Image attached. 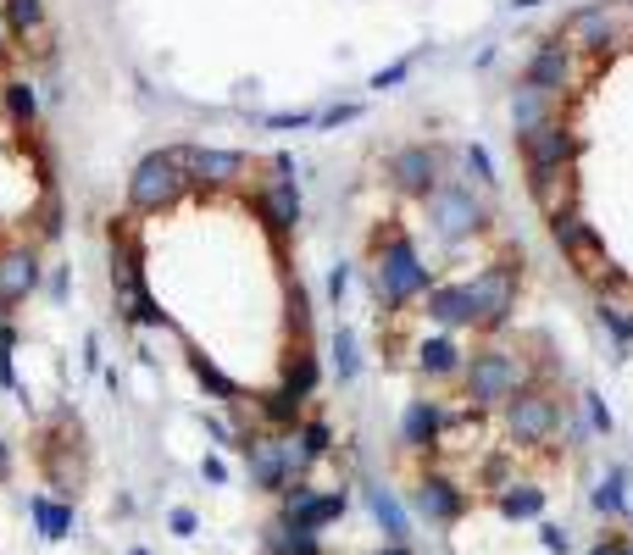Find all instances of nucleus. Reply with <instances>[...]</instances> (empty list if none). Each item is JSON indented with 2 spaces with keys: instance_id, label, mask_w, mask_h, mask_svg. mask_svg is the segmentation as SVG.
Here are the masks:
<instances>
[{
  "instance_id": "1",
  "label": "nucleus",
  "mask_w": 633,
  "mask_h": 555,
  "mask_svg": "<svg viewBox=\"0 0 633 555\" xmlns=\"http://www.w3.org/2000/svg\"><path fill=\"white\" fill-rule=\"evenodd\" d=\"M184 195H189L184 145H156L134 162V173H128V212L134 217H167Z\"/></svg>"
},
{
  "instance_id": "2",
  "label": "nucleus",
  "mask_w": 633,
  "mask_h": 555,
  "mask_svg": "<svg viewBox=\"0 0 633 555\" xmlns=\"http://www.w3.org/2000/svg\"><path fill=\"white\" fill-rule=\"evenodd\" d=\"M373 289H378V300L390 311H401V306H412L417 295L434 289V273L423 267V256H417V245L406 234H390L378 245V256H373Z\"/></svg>"
},
{
  "instance_id": "3",
  "label": "nucleus",
  "mask_w": 633,
  "mask_h": 555,
  "mask_svg": "<svg viewBox=\"0 0 633 555\" xmlns=\"http://www.w3.org/2000/svg\"><path fill=\"white\" fill-rule=\"evenodd\" d=\"M239 450H245V466H250V483L261 489V494H283L289 483H300L311 466H305V455H300V444H294V433H261V439H239Z\"/></svg>"
},
{
  "instance_id": "4",
  "label": "nucleus",
  "mask_w": 633,
  "mask_h": 555,
  "mask_svg": "<svg viewBox=\"0 0 633 555\" xmlns=\"http://www.w3.org/2000/svg\"><path fill=\"white\" fill-rule=\"evenodd\" d=\"M461 383H467V400H473V411H484V405H506L517 389H522V361L511 356V350H473L467 356V367H461Z\"/></svg>"
},
{
  "instance_id": "5",
  "label": "nucleus",
  "mask_w": 633,
  "mask_h": 555,
  "mask_svg": "<svg viewBox=\"0 0 633 555\" xmlns=\"http://www.w3.org/2000/svg\"><path fill=\"white\" fill-rule=\"evenodd\" d=\"M428 223H434V234H439L445 245H461L467 234H478V228L489 223V212H484L478 189H467V184L445 178V184L428 195Z\"/></svg>"
},
{
  "instance_id": "6",
  "label": "nucleus",
  "mask_w": 633,
  "mask_h": 555,
  "mask_svg": "<svg viewBox=\"0 0 633 555\" xmlns=\"http://www.w3.org/2000/svg\"><path fill=\"white\" fill-rule=\"evenodd\" d=\"M45 289V261L34 245H0V322H7L23 300H34Z\"/></svg>"
},
{
  "instance_id": "7",
  "label": "nucleus",
  "mask_w": 633,
  "mask_h": 555,
  "mask_svg": "<svg viewBox=\"0 0 633 555\" xmlns=\"http://www.w3.org/2000/svg\"><path fill=\"white\" fill-rule=\"evenodd\" d=\"M340 516H345V489H311V483L300 477V483H289V489L278 494V522H289V527L323 533V527L340 522Z\"/></svg>"
},
{
  "instance_id": "8",
  "label": "nucleus",
  "mask_w": 633,
  "mask_h": 555,
  "mask_svg": "<svg viewBox=\"0 0 633 555\" xmlns=\"http://www.w3.org/2000/svg\"><path fill=\"white\" fill-rule=\"evenodd\" d=\"M184 167H189V189L222 195V189H239L245 184L250 156L245 151H217V145H184Z\"/></svg>"
},
{
  "instance_id": "9",
  "label": "nucleus",
  "mask_w": 633,
  "mask_h": 555,
  "mask_svg": "<svg viewBox=\"0 0 633 555\" xmlns=\"http://www.w3.org/2000/svg\"><path fill=\"white\" fill-rule=\"evenodd\" d=\"M467 289H473V306H478V328H506V317L517 311V267L495 261L478 278H467Z\"/></svg>"
},
{
  "instance_id": "10",
  "label": "nucleus",
  "mask_w": 633,
  "mask_h": 555,
  "mask_svg": "<svg viewBox=\"0 0 633 555\" xmlns=\"http://www.w3.org/2000/svg\"><path fill=\"white\" fill-rule=\"evenodd\" d=\"M390 184H395L401 195H412V201H428V195L445 184L439 151H434V145H401V151L390 156Z\"/></svg>"
},
{
  "instance_id": "11",
  "label": "nucleus",
  "mask_w": 633,
  "mask_h": 555,
  "mask_svg": "<svg viewBox=\"0 0 633 555\" xmlns=\"http://www.w3.org/2000/svg\"><path fill=\"white\" fill-rule=\"evenodd\" d=\"M556 422H561V405L544 389H517L506 400V428H511L517 444H544L556 433Z\"/></svg>"
},
{
  "instance_id": "12",
  "label": "nucleus",
  "mask_w": 633,
  "mask_h": 555,
  "mask_svg": "<svg viewBox=\"0 0 633 555\" xmlns=\"http://www.w3.org/2000/svg\"><path fill=\"white\" fill-rule=\"evenodd\" d=\"M250 212L256 223L272 234V239H289L300 228V184L294 178H267L256 195H250Z\"/></svg>"
},
{
  "instance_id": "13",
  "label": "nucleus",
  "mask_w": 633,
  "mask_h": 555,
  "mask_svg": "<svg viewBox=\"0 0 633 555\" xmlns=\"http://www.w3.org/2000/svg\"><path fill=\"white\" fill-rule=\"evenodd\" d=\"M517 151L528 167H550V173H567V162L578 156V140L567 134V123H544V129H528L517 134Z\"/></svg>"
},
{
  "instance_id": "14",
  "label": "nucleus",
  "mask_w": 633,
  "mask_h": 555,
  "mask_svg": "<svg viewBox=\"0 0 633 555\" xmlns=\"http://www.w3.org/2000/svg\"><path fill=\"white\" fill-rule=\"evenodd\" d=\"M522 84L528 90H539V95H567V84H572V51L567 45H556V40H544L533 56H528V68H522Z\"/></svg>"
},
{
  "instance_id": "15",
  "label": "nucleus",
  "mask_w": 633,
  "mask_h": 555,
  "mask_svg": "<svg viewBox=\"0 0 633 555\" xmlns=\"http://www.w3.org/2000/svg\"><path fill=\"white\" fill-rule=\"evenodd\" d=\"M412 505H417L434 527H450V522H461V516H467V489H456L450 477L428 472V477L412 489Z\"/></svg>"
},
{
  "instance_id": "16",
  "label": "nucleus",
  "mask_w": 633,
  "mask_h": 555,
  "mask_svg": "<svg viewBox=\"0 0 633 555\" xmlns=\"http://www.w3.org/2000/svg\"><path fill=\"white\" fill-rule=\"evenodd\" d=\"M423 311H428V322H439L445 333L478 328V306H473V289H467V284H434V289L423 295Z\"/></svg>"
},
{
  "instance_id": "17",
  "label": "nucleus",
  "mask_w": 633,
  "mask_h": 555,
  "mask_svg": "<svg viewBox=\"0 0 633 555\" xmlns=\"http://www.w3.org/2000/svg\"><path fill=\"white\" fill-rule=\"evenodd\" d=\"M112 289H117V311L134 300V289H145V250L123 228H112Z\"/></svg>"
},
{
  "instance_id": "18",
  "label": "nucleus",
  "mask_w": 633,
  "mask_h": 555,
  "mask_svg": "<svg viewBox=\"0 0 633 555\" xmlns=\"http://www.w3.org/2000/svg\"><path fill=\"white\" fill-rule=\"evenodd\" d=\"M550 239H556L561 256H594V250H600V234L583 223L578 206H556V212H550Z\"/></svg>"
},
{
  "instance_id": "19",
  "label": "nucleus",
  "mask_w": 633,
  "mask_h": 555,
  "mask_svg": "<svg viewBox=\"0 0 633 555\" xmlns=\"http://www.w3.org/2000/svg\"><path fill=\"white\" fill-rule=\"evenodd\" d=\"M445 411L434 405V400H412L406 411H401V444L406 450H434V439L445 433Z\"/></svg>"
},
{
  "instance_id": "20",
  "label": "nucleus",
  "mask_w": 633,
  "mask_h": 555,
  "mask_svg": "<svg viewBox=\"0 0 633 555\" xmlns=\"http://www.w3.org/2000/svg\"><path fill=\"white\" fill-rule=\"evenodd\" d=\"M29 516H34V533H40L45 544H62V538H73V527H79L73 500H56V494H34V500H29Z\"/></svg>"
},
{
  "instance_id": "21",
  "label": "nucleus",
  "mask_w": 633,
  "mask_h": 555,
  "mask_svg": "<svg viewBox=\"0 0 633 555\" xmlns=\"http://www.w3.org/2000/svg\"><path fill=\"white\" fill-rule=\"evenodd\" d=\"M567 34H572V45H589V51H611V45L622 40V29H616V18H611L605 7H583V12H572Z\"/></svg>"
},
{
  "instance_id": "22",
  "label": "nucleus",
  "mask_w": 633,
  "mask_h": 555,
  "mask_svg": "<svg viewBox=\"0 0 633 555\" xmlns=\"http://www.w3.org/2000/svg\"><path fill=\"white\" fill-rule=\"evenodd\" d=\"M45 23H51V12H45V0H0V29H7V40H40L45 34Z\"/></svg>"
},
{
  "instance_id": "23",
  "label": "nucleus",
  "mask_w": 633,
  "mask_h": 555,
  "mask_svg": "<svg viewBox=\"0 0 633 555\" xmlns=\"http://www.w3.org/2000/svg\"><path fill=\"white\" fill-rule=\"evenodd\" d=\"M0 117L29 134L40 123V90L29 79H0Z\"/></svg>"
},
{
  "instance_id": "24",
  "label": "nucleus",
  "mask_w": 633,
  "mask_h": 555,
  "mask_svg": "<svg viewBox=\"0 0 633 555\" xmlns=\"http://www.w3.org/2000/svg\"><path fill=\"white\" fill-rule=\"evenodd\" d=\"M256 417L267 422V433H300L305 400H294L289 389H267V394H256Z\"/></svg>"
},
{
  "instance_id": "25",
  "label": "nucleus",
  "mask_w": 633,
  "mask_h": 555,
  "mask_svg": "<svg viewBox=\"0 0 633 555\" xmlns=\"http://www.w3.org/2000/svg\"><path fill=\"white\" fill-rule=\"evenodd\" d=\"M367 511H373V522L384 527L390 544H406V538H412V516H406V505H401L384 483H367Z\"/></svg>"
},
{
  "instance_id": "26",
  "label": "nucleus",
  "mask_w": 633,
  "mask_h": 555,
  "mask_svg": "<svg viewBox=\"0 0 633 555\" xmlns=\"http://www.w3.org/2000/svg\"><path fill=\"white\" fill-rule=\"evenodd\" d=\"M316 383H323V367H316V356H311L305 345H294V350L283 356L278 389H289L294 400H311V394H316Z\"/></svg>"
},
{
  "instance_id": "27",
  "label": "nucleus",
  "mask_w": 633,
  "mask_h": 555,
  "mask_svg": "<svg viewBox=\"0 0 633 555\" xmlns=\"http://www.w3.org/2000/svg\"><path fill=\"white\" fill-rule=\"evenodd\" d=\"M417 367H423V378H456L467 367V356H461V345L450 333H434V339L417 345Z\"/></svg>"
},
{
  "instance_id": "28",
  "label": "nucleus",
  "mask_w": 633,
  "mask_h": 555,
  "mask_svg": "<svg viewBox=\"0 0 633 555\" xmlns=\"http://www.w3.org/2000/svg\"><path fill=\"white\" fill-rule=\"evenodd\" d=\"M184 356H189V372H195V383H200L211 400H222V405H239V383H234V378H228V372H222V367H217V361H211L200 345H189Z\"/></svg>"
},
{
  "instance_id": "29",
  "label": "nucleus",
  "mask_w": 633,
  "mask_h": 555,
  "mask_svg": "<svg viewBox=\"0 0 633 555\" xmlns=\"http://www.w3.org/2000/svg\"><path fill=\"white\" fill-rule=\"evenodd\" d=\"M495 505H500L506 522H533V516H544V489L539 483H511V489L495 494Z\"/></svg>"
},
{
  "instance_id": "30",
  "label": "nucleus",
  "mask_w": 633,
  "mask_h": 555,
  "mask_svg": "<svg viewBox=\"0 0 633 555\" xmlns=\"http://www.w3.org/2000/svg\"><path fill=\"white\" fill-rule=\"evenodd\" d=\"M511 123H517V134L544 129V123H550V95H539V90L517 84V95H511Z\"/></svg>"
},
{
  "instance_id": "31",
  "label": "nucleus",
  "mask_w": 633,
  "mask_h": 555,
  "mask_svg": "<svg viewBox=\"0 0 633 555\" xmlns=\"http://www.w3.org/2000/svg\"><path fill=\"white\" fill-rule=\"evenodd\" d=\"M123 317H128L134 328H173V317L162 311V300L151 295V284H145V289H134V300L123 306Z\"/></svg>"
},
{
  "instance_id": "32",
  "label": "nucleus",
  "mask_w": 633,
  "mask_h": 555,
  "mask_svg": "<svg viewBox=\"0 0 633 555\" xmlns=\"http://www.w3.org/2000/svg\"><path fill=\"white\" fill-rule=\"evenodd\" d=\"M294 444H300V455H305V466H316L329 450H334V428L329 422H300V433H294Z\"/></svg>"
},
{
  "instance_id": "33",
  "label": "nucleus",
  "mask_w": 633,
  "mask_h": 555,
  "mask_svg": "<svg viewBox=\"0 0 633 555\" xmlns=\"http://www.w3.org/2000/svg\"><path fill=\"white\" fill-rule=\"evenodd\" d=\"M334 372H340V383H356V372H362V345L351 328H334Z\"/></svg>"
},
{
  "instance_id": "34",
  "label": "nucleus",
  "mask_w": 633,
  "mask_h": 555,
  "mask_svg": "<svg viewBox=\"0 0 633 555\" xmlns=\"http://www.w3.org/2000/svg\"><path fill=\"white\" fill-rule=\"evenodd\" d=\"M594 511L600 516H627V489H622V472L616 466L594 483Z\"/></svg>"
},
{
  "instance_id": "35",
  "label": "nucleus",
  "mask_w": 633,
  "mask_h": 555,
  "mask_svg": "<svg viewBox=\"0 0 633 555\" xmlns=\"http://www.w3.org/2000/svg\"><path fill=\"white\" fill-rule=\"evenodd\" d=\"M0 389H18L23 394V383H18V322L12 317L0 322Z\"/></svg>"
},
{
  "instance_id": "36",
  "label": "nucleus",
  "mask_w": 633,
  "mask_h": 555,
  "mask_svg": "<svg viewBox=\"0 0 633 555\" xmlns=\"http://www.w3.org/2000/svg\"><path fill=\"white\" fill-rule=\"evenodd\" d=\"M561 184H567L561 173H550V167H528V195L544 206V217L561 206Z\"/></svg>"
},
{
  "instance_id": "37",
  "label": "nucleus",
  "mask_w": 633,
  "mask_h": 555,
  "mask_svg": "<svg viewBox=\"0 0 633 555\" xmlns=\"http://www.w3.org/2000/svg\"><path fill=\"white\" fill-rule=\"evenodd\" d=\"M278 555H323V538L305 533V527H289V522H283V549H278Z\"/></svg>"
},
{
  "instance_id": "38",
  "label": "nucleus",
  "mask_w": 633,
  "mask_h": 555,
  "mask_svg": "<svg viewBox=\"0 0 633 555\" xmlns=\"http://www.w3.org/2000/svg\"><path fill=\"white\" fill-rule=\"evenodd\" d=\"M68 234V206L56 195H45V212H40V239H62Z\"/></svg>"
},
{
  "instance_id": "39",
  "label": "nucleus",
  "mask_w": 633,
  "mask_h": 555,
  "mask_svg": "<svg viewBox=\"0 0 633 555\" xmlns=\"http://www.w3.org/2000/svg\"><path fill=\"white\" fill-rule=\"evenodd\" d=\"M305 328H311V306H305V289H300V284H289V333H300V345H305Z\"/></svg>"
},
{
  "instance_id": "40",
  "label": "nucleus",
  "mask_w": 633,
  "mask_h": 555,
  "mask_svg": "<svg viewBox=\"0 0 633 555\" xmlns=\"http://www.w3.org/2000/svg\"><path fill=\"white\" fill-rule=\"evenodd\" d=\"M167 527H173V538H195L200 533V511L195 505H173L167 511Z\"/></svg>"
},
{
  "instance_id": "41",
  "label": "nucleus",
  "mask_w": 633,
  "mask_h": 555,
  "mask_svg": "<svg viewBox=\"0 0 633 555\" xmlns=\"http://www.w3.org/2000/svg\"><path fill=\"white\" fill-rule=\"evenodd\" d=\"M362 117V106L356 101H340V106H329V112H316V129H345V123H356Z\"/></svg>"
},
{
  "instance_id": "42",
  "label": "nucleus",
  "mask_w": 633,
  "mask_h": 555,
  "mask_svg": "<svg viewBox=\"0 0 633 555\" xmlns=\"http://www.w3.org/2000/svg\"><path fill=\"white\" fill-rule=\"evenodd\" d=\"M467 173H473L478 184H495V156H489L484 145H467Z\"/></svg>"
},
{
  "instance_id": "43",
  "label": "nucleus",
  "mask_w": 633,
  "mask_h": 555,
  "mask_svg": "<svg viewBox=\"0 0 633 555\" xmlns=\"http://www.w3.org/2000/svg\"><path fill=\"white\" fill-rule=\"evenodd\" d=\"M267 129H316V112H267Z\"/></svg>"
},
{
  "instance_id": "44",
  "label": "nucleus",
  "mask_w": 633,
  "mask_h": 555,
  "mask_svg": "<svg viewBox=\"0 0 633 555\" xmlns=\"http://www.w3.org/2000/svg\"><path fill=\"white\" fill-rule=\"evenodd\" d=\"M45 295L62 306V300L73 295V273H68V267H45Z\"/></svg>"
},
{
  "instance_id": "45",
  "label": "nucleus",
  "mask_w": 633,
  "mask_h": 555,
  "mask_svg": "<svg viewBox=\"0 0 633 555\" xmlns=\"http://www.w3.org/2000/svg\"><path fill=\"white\" fill-rule=\"evenodd\" d=\"M406 73H412V62H390L384 73H373V90H395V84H406Z\"/></svg>"
},
{
  "instance_id": "46",
  "label": "nucleus",
  "mask_w": 633,
  "mask_h": 555,
  "mask_svg": "<svg viewBox=\"0 0 633 555\" xmlns=\"http://www.w3.org/2000/svg\"><path fill=\"white\" fill-rule=\"evenodd\" d=\"M539 533H544V549H550V555H567V549H572V533H567V527H556V522H544Z\"/></svg>"
},
{
  "instance_id": "47",
  "label": "nucleus",
  "mask_w": 633,
  "mask_h": 555,
  "mask_svg": "<svg viewBox=\"0 0 633 555\" xmlns=\"http://www.w3.org/2000/svg\"><path fill=\"white\" fill-rule=\"evenodd\" d=\"M583 405H589V428H594V433H611V411H605L594 394H583Z\"/></svg>"
},
{
  "instance_id": "48",
  "label": "nucleus",
  "mask_w": 633,
  "mask_h": 555,
  "mask_svg": "<svg viewBox=\"0 0 633 555\" xmlns=\"http://www.w3.org/2000/svg\"><path fill=\"white\" fill-rule=\"evenodd\" d=\"M200 477H206V483H228V461H222V455H206V461H200Z\"/></svg>"
},
{
  "instance_id": "49",
  "label": "nucleus",
  "mask_w": 633,
  "mask_h": 555,
  "mask_svg": "<svg viewBox=\"0 0 633 555\" xmlns=\"http://www.w3.org/2000/svg\"><path fill=\"white\" fill-rule=\"evenodd\" d=\"M345 284H351V267H334V278H329V300H345Z\"/></svg>"
},
{
  "instance_id": "50",
  "label": "nucleus",
  "mask_w": 633,
  "mask_h": 555,
  "mask_svg": "<svg viewBox=\"0 0 633 555\" xmlns=\"http://www.w3.org/2000/svg\"><path fill=\"white\" fill-rule=\"evenodd\" d=\"M0 483H12V439L0 433Z\"/></svg>"
},
{
  "instance_id": "51",
  "label": "nucleus",
  "mask_w": 633,
  "mask_h": 555,
  "mask_svg": "<svg viewBox=\"0 0 633 555\" xmlns=\"http://www.w3.org/2000/svg\"><path fill=\"white\" fill-rule=\"evenodd\" d=\"M84 361H90V372H95V367H101V339H95V333H90V339H84Z\"/></svg>"
},
{
  "instance_id": "52",
  "label": "nucleus",
  "mask_w": 633,
  "mask_h": 555,
  "mask_svg": "<svg viewBox=\"0 0 633 555\" xmlns=\"http://www.w3.org/2000/svg\"><path fill=\"white\" fill-rule=\"evenodd\" d=\"M616 544H622V538H600V544H594L589 555H616Z\"/></svg>"
},
{
  "instance_id": "53",
  "label": "nucleus",
  "mask_w": 633,
  "mask_h": 555,
  "mask_svg": "<svg viewBox=\"0 0 633 555\" xmlns=\"http://www.w3.org/2000/svg\"><path fill=\"white\" fill-rule=\"evenodd\" d=\"M7 56H12V40H7V29H0V68H7Z\"/></svg>"
},
{
  "instance_id": "54",
  "label": "nucleus",
  "mask_w": 633,
  "mask_h": 555,
  "mask_svg": "<svg viewBox=\"0 0 633 555\" xmlns=\"http://www.w3.org/2000/svg\"><path fill=\"white\" fill-rule=\"evenodd\" d=\"M378 555H412V549H406V544H384Z\"/></svg>"
},
{
  "instance_id": "55",
  "label": "nucleus",
  "mask_w": 633,
  "mask_h": 555,
  "mask_svg": "<svg viewBox=\"0 0 633 555\" xmlns=\"http://www.w3.org/2000/svg\"><path fill=\"white\" fill-rule=\"evenodd\" d=\"M616 555H633V544H627V538H622V544H616Z\"/></svg>"
},
{
  "instance_id": "56",
  "label": "nucleus",
  "mask_w": 633,
  "mask_h": 555,
  "mask_svg": "<svg viewBox=\"0 0 633 555\" xmlns=\"http://www.w3.org/2000/svg\"><path fill=\"white\" fill-rule=\"evenodd\" d=\"M128 555H151V544H134V549H128Z\"/></svg>"
},
{
  "instance_id": "57",
  "label": "nucleus",
  "mask_w": 633,
  "mask_h": 555,
  "mask_svg": "<svg viewBox=\"0 0 633 555\" xmlns=\"http://www.w3.org/2000/svg\"><path fill=\"white\" fill-rule=\"evenodd\" d=\"M511 7H539V0H511Z\"/></svg>"
}]
</instances>
